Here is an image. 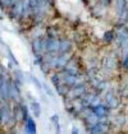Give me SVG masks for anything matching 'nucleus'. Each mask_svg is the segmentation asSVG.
<instances>
[{
  "mask_svg": "<svg viewBox=\"0 0 128 134\" xmlns=\"http://www.w3.org/2000/svg\"><path fill=\"white\" fill-rule=\"evenodd\" d=\"M71 134H79V129L77 126H72L71 129Z\"/></svg>",
  "mask_w": 128,
  "mask_h": 134,
  "instance_id": "nucleus-17",
  "label": "nucleus"
},
{
  "mask_svg": "<svg viewBox=\"0 0 128 134\" xmlns=\"http://www.w3.org/2000/svg\"><path fill=\"white\" fill-rule=\"evenodd\" d=\"M117 40V31L115 30H108V31L104 32V35H103V41L108 43V45H110V43H113V42H115Z\"/></svg>",
  "mask_w": 128,
  "mask_h": 134,
  "instance_id": "nucleus-8",
  "label": "nucleus"
},
{
  "mask_svg": "<svg viewBox=\"0 0 128 134\" xmlns=\"http://www.w3.org/2000/svg\"><path fill=\"white\" fill-rule=\"evenodd\" d=\"M31 79H32V82H33V84H35V86H36V87H37L39 90H42V83L40 82V81H39V79H37L36 77L31 75Z\"/></svg>",
  "mask_w": 128,
  "mask_h": 134,
  "instance_id": "nucleus-14",
  "label": "nucleus"
},
{
  "mask_svg": "<svg viewBox=\"0 0 128 134\" xmlns=\"http://www.w3.org/2000/svg\"><path fill=\"white\" fill-rule=\"evenodd\" d=\"M8 54H9V58H10V60L13 62V64H14L15 66H18V65H19V64H18V60L14 58V55L12 54V51H8Z\"/></svg>",
  "mask_w": 128,
  "mask_h": 134,
  "instance_id": "nucleus-16",
  "label": "nucleus"
},
{
  "mask_svg": "<svg viewBox=\"0 0 128 134\" xmlns=\"http://www.w3.org/2000/svg\"><path fill=\"white\" fill-rule=\"evenodd\" d=\"M87 109H90L92 113L95 114L99 120H100V119H106V118H110V115H111L110 109L108 107L105 103H103V102L97 103V105H95V106H90V107H87Z\"/></svg>",
  "mask_w": 128,
  "mask_h": 134,
  "instance_id": "nucleus-3",
  "label": "nucleus"
},
{
  "mask_svg": "<svg viewBox=\"0 0 128 134\" xmlns=\"http://www.w3.org/2000/svg\"><path fill=\"white\" fill-rule=\"evenodd\" d=\"M44 54H59V38H49L42 37Z\"/></svg>",
  "mask_w": 128,
  "mask_h": 134,
  "instance_id": "nucleus-2",
  "label": "nucleus"
},
{
  "mask_svg": "<svg viewBox=\"0 0 128 134\" xmlns=\"http://www.w3.org/2000/svg\"><path fill=\"white\" fill-rule=\"evenodd\" d=\"M23 126H24L26 134H37V125H36V121L33 120L32 116H30L26 120V123L23 124Z\"/></svg>",
  "mask_w": 128,
  "mask_h": 134,
  "instance_id": "nucleus-7",
  "label": "nucleus"
},
{
  "mask_svg": "<svg viewBox=\"0 0 128 134\" xmlns=\"http://www.w3.org/2000/svg\"><path fill=\"white\" fill-rule=\"evenodd\" d=\"M30 107H31V111L35 118H40L41 116V105H40V102H37V101L33 100V101H31Z\"/></svg>",
  "mask_w": 128,
  "mask_h": 134,
  "instance_id": "nucleus-11",
  "label": "nucleus"
},
{
  "mask_svg": "<svg viewBox=\"0 0 128 134\" xmlns=\"http://www.w3.org/2000/svg\"><path fill=\"white\" fill-rule=\"evenodd\" d=\"M54 129H55V134H62V126H60L59 121L54 124Z\"/></svg>",
  "mask_w": 128,
  "mask_h": 134,
  "instance_id": "nucleus-15",
  "label": "nucleus"
},
{
  "mask_svg": "<svg viewBox=\"0 0 128 134\" xmlns=\"http://www.w3.org/2000/svg\"><path fill=\"white\" fill-rule=\"evenodd\" d=\"M9 101L13 103L22 102L21 87L13 82V79H12V82H10V88H9Z\"/></svg>",
  "mask_w": 128,
  "mask_h": 134,
  "instance_id": "nucleus-5",
  "label": "nucleus"
},
{
  "mask_svg": "<svg viewBox=\"0 0 128 134\" xmlns=\"http://www.w3.org/2000/svg\"><path fill=\"white\" fill-rule=\"evenodd\" d=\"M122 69L124 70V72H127L128 73V50L127 52L124 54V56H123V59H122Z\"/></svg>",
  "mask_w": 128,
  "mask_h": 134,
  "instance_id": "nucleus-12",
  "label": "nucleus"
},
{
  "mask_svg": "<svg viewBox=\"0 0 128 134\" xmlns=\"http://www.w3.org/2000/svg\"><path fill=\"white\" fill-rule=\"evenodd\" d=\"M12 78H9L7 74L0 75V101L8 102L9 101V88H10ZM10 102V101H9Z\"/></svg>",
  "mask_w": 128,
  "mask_h": 134,
  "instance_id": "nucleus-1",
  "label": "nucleus"
},
{
  "mask_svg": "<svg viewBox=\"0 0 128 134\" xmlns=\"http://www.w3.org/2000/svg\"><path fill=\"white\" fill-rule=\"evenodd\" d=\"M42 90L45 91V93H46L49 97H51V98H53L54 96H55V94H54V91L49 87V86H47V84H46V83H42Z\"/></svg>",
  "mask_w": 128,
  "mask_h": 134,
  "instance_id": "nucleus-13",
  "label": "nucleus"
},
{
  "mask_svg": "<svg viewBox=\"0 0 128 134\" xmlns=\"http://www.w3.org/2000/svg\"><path fill=\"white\" fill-rule=\"evenodd\" d=\"M13 82L15 83V84H18L19 87H22L23 86V83H24V74H23V72L22 70H19V69H15L14 70V75H13Z\"/></svg>",
  "mask_w": 128,
  "mask_h": 134,
  "instance_id": "nucleus-9",
  "label": "nucleus"
},
{
  "mask_svg": "<svg viewBox=\"0 0 128 134\" xmlns=\"http://www.w3.org/2000/svg\"><path fill=\"white\" fill-rule=\"evenodd\" d=\"M54 88H55L56 93H58L60 97H63V98L65 97V96H67V93H68V91H69V87H68L65 83H63V82L59 83V84H56Z\"/></svg>",
  "mask_w": 128,
  "mask_h": 134,
  "instance_id": "nucleus-10",
  "label": "nucleus"
},
{
  "mask_svg": "<svg viewBox=\"0 0 128 134\" xmlns=\"http://www.w3.org/2000/svg\"><path fill=\"white\" fill-rule=\"evenodd\" d=\"M73 51V41L65 36L59 37V54H71Z\"/></svg>",
  "mask_w": 128,
  "mask_h": 134,
  "instance_id": "nucleus-4",
  "label": "nucleus"
},
{
  "mask_svg": "<svg viewBox=\"0 0 128 134\" xmlns=\"http://www.w3.org/2000/svg\"><path fill=\"white\" fill-rule=\"evenodd\" d=\"M0 19H3V15H1V14H0Z\"/></svg>",
  "mask_w": 128,
  "mask_h": 134,
  "instance_id": "nucleus-18",
  "label": "nucleus"
},
{
  "mask_svg": "<svg viewBox=\"0 0 128 134\" xmlns=\"http://www.w3.org/2000/svg\"><path fill=\"white\" fill-rule=\"evenodd\" d=\"M31 47H32V52L35 56H39V55H44V49H42V37H36L33 38L31 42Z\"/></svg>",
  "mask_w": 128,
  "mask_h": 134,
  "instance_id": "nucleus-6",
  "label": "nucleus"
}]
</instances>
